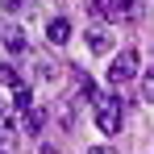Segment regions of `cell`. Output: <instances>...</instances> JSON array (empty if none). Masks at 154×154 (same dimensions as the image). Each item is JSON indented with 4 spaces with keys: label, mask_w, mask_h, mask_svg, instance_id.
I'll use <instances>...</instances> for the list:
<instances>
[{
    "label": "cell",
    "mask_w": 154,
    "mask_h": 154,
    "mask_svg": "<svg viewBox=\"0 0 154 154\" xmlns=\"http://www.w3.org/2000/svg\"><path fill=\"white\" fill-rule=\"evenodd\" d=\"M13 108L17 112H29L33 104H29V88H17V96H13Z\"/></svg>",
    "instance_id": "cell-9"
},
{
    "label": "cell",
    "mask_w": 154,
    "mask_h": 154,
    "mask_svg": "<svg viewBox=\"0 0 154 154\" xmlns=\"http://www.w3.org/2000/svg\"><path fill=\"white\" fill-rule=\"evenodd\" d=\"M142 96H146V100H154V67L142 75Z\"/></svg>",
    "instance_id": "cell-10"
},
{
    "label": "cell",
    "mask_w": 154,
    "mask_h": 154,
    "mask_svg": "<svg viewBox=\"0 0 154 154\" xmlns=\"http://www.w3.org/2000/svg\"><path fill=\"white\" fill-rule=\"evenodd\" d=\"M46 38H50L54 46H67V42H71V21H67V17H54L50 25H46Z\"/></svg>",
    "instance_id": "cell-5"
},
{
    "label": "cell",
    "mask_w": 154,
    "mask_h": 154,
    "mask_svg": "<svg viewBox=\"0 0 154 154\" xmlns=\"http://www.w3.org/2000/svg\"><path fill=\"white\" fill-rule=\"evenodd\" d=\"M25 8V0H4V13H21Z\"/></svg>",
    "instance_id": "cell-12"
},
{
    "label": "cell",
    "mask_w": 154,
    "mask_h": 154,
    "mask_svg": "<svg viewBox=\"0 0 154 154\" xmlns=\"http://www.w3.org/2000/svg\"><path fill=\"white\" fill-rule=\"evenodd\" d=\"M42 125H46V117H42L38 108H29V112H25V129H29V133H42Z\"/></svg>",
    "instance_id": "cell-8"
},
{
    "label": "cell",
    "mask_w": 154,
    "mask_h": 154,
    "mask_svg": "<svg viewBox=\"0 0 154 154\" xmlns=\"http://www.w3.org/2000/svg\"><path fill=\"white\" fill-rule=\"evenodd\" d=\"M0 125H8V108H4V100H0Z\"/></svg>",
    "instance_id": "cell-14"
},
{
    "label": "cell",
    "mask_w": 154,
    "mask_h": 154,
    "mask_svg": "<svg viewBox=\"0 0 154 154\" xmlns=\"http://www.w3.org/2000/svg\"><path fill=\"white\" fill-rule=\"evenodd\" d=\"M0 83H8L13 92H17V88H25V83H21V71H17L13 63H0Z\"/></svg>",
    "instance_id": "cell-7"
},
{
    "label": "cell",
    "mask_w": 154,
    "mask_h": 154,
    "mask_svg": "<svg viewBox=\"0 0 154 154\" xmlns=\"http://www.w3.org/2000/svg\"><path fill=\"white\" fill-rule=\"evenodd\" d=\"M92 112H96V129H100L104 137H112L121 129V121H125V108H121L117 96H96L92 100Z\"/></svg>",
    "instance_id": "cell-1"
},
{
    "label": "cell",
    "mask_w": 154,
    "mask_h": 154,
    "mask_svg": "<svg viewBox=\"0 0 154 154\" xmlns=\"http://www.w3.org/2000/svg\"><path fill=\"white\" fill-rule=\"evenodd\" d=\"M88 154H117V150H112V146H92Z\"/></svg>",
    "instance_id": "cell-13"
},
{
    "label": "cell",
    "mask_w": 154,
    "mask_h": 154,
    "mask_svg": "<svg viewBox=\"0 0 154 154\" xmlns=\"http://www.w3.org/2000/svg\"><path fill=\"white\" fill-rule=\"evenodd\" d=\"M133 75H137V50H121L108 63V79H112V83H129Z\"/></svg>",
    "instance_id": "cell-2"
},
{
    "label": "cell",
    "mask_w": 154,
    "mask_h": 154,
    "mask_svg": "<svg viewBox=\"0 0 154 154\" xmlns=\"http://www.w3.org/2000/svg\"><path fill=\"white\" fill-rule=\"evenodd\" d=\"M88 50H92V54H108V50H112V33H108L104 25H92V29H88Z\"/></svg>",
    "instance_id": "cell-4"
},
{
    "label": "cell",
    "mask_w": 154,
    "mask_h": 154,
    "mask_svg": "<svg viewBox=\"0 0 154 154\" xmlns=\"http://www.w3.org/2000/svg\"><path fill=\"white\" fill-rule=\"evenodd\" d=\"M0 38H4V46H8L13 54H25V33H21L17 25H8V21H4V25H0Z\"/></svg>",
    "instance_id": "cell-6"
},
{
    "label": "cell",
    "mask_w": 154,
    "mask_h": 154,
    "mask_svg": "<svg viewBox=\"0 0 154 154\" xmlns=\"http://www.w3.org/2000/svg\"><path fill=\"white\" fill-rule=\"evenodd\" d=\"M0 154H8V150H0Z\"/></svg>",
    "instance_id": "cell-16"
},
{
    "label": "cell",
    "mask_w": 154,
    "mask_h": 154,
    "mask_svg": "<svg viewBox=\"0 0 154 154\" xmlns=\"http://www.w3.org/2000/svg\"><path fill=\"white\" fill-rule=\"evenodd\" d=\"M38 154H58V150H54V146H42V150H38Z\"/></svg>",
    "instance_id": "cell-15"
},
{
    "label": "cell",
    "mask_w": 154,
    "mask_h": 154,
    "mask_svg": "<svg viewBox=\"0 0 154 154\" xmlns=\"http://www.w3.org/2000/svg\"><path fill=\"white\" fill-rule=\"evenodd\" d=\"M104 4H108V0H88V4H83V8H88V13H92V17H104Z\"/></svg>",
    "instance_id": "cell-11"
},
{
    "label": "cell",
    "mask_w": 154,
    "mask_h": 154,
    "mask_svg": "<svg viewBox=\"0 0 154 154\" xmlns=\"http://www.w3.org/2000/svg\"><path fill=\"white\" fill-rule=\"evenodd\" d=\"M104 17H108V21H117V25L137 21V0H108V4H104Z\"/></svg>",
    "instance_id": "cell-3"
}]
</instances>
